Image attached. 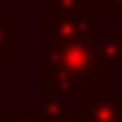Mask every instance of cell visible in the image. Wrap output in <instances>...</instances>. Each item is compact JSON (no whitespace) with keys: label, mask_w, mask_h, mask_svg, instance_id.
<instances>
[{"label":"cell","mask_w":122,"mask_h":122,"mask_svg":"<svg viewBox=\"0 0 122 122\" xmlns=\"http://www.w3.org/2000/svg\"><path fill=\"white\" fill-rule=\"evenodd\" d=\"M26 56V33L23 20H17L7 3H0V63H23Z\"/></svg>","instance_id":"obj_2"},{"label":"cell","mask_w":122,"mask_h":122,"mask_svg":"<svg viewBox=\"0 0 122 122\" xmlns=\"http://www.w3.org/2000/svg\"><path fill=\"white\" fill-rule=\"evenodd\" d=\"M73 119L76 122H122V92L112 86V76L76 92Z\"/></svg>","instance_id":"obj_1"}]
</instances>
